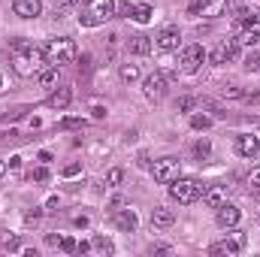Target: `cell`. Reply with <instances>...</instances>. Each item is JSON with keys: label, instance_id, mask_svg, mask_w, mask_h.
<instances>
[{"label": "cell", "instance_id": "1", "mask_svg": "<svg viewBox=\"0 0 260 257\" xmlns=\"http://www.w3.org/2000/svg\"><path fill=\"white\" fill-rule=\"evenodd\" d=\"M9 52H12V70H15L18 76L27 79V76H40V73H43L46 55H43L37 46H30L27 40H12Z\"/></svg>", "mask_w": 260, "mask_h": 257}, {"label": "cell", "instance_id": "2", "mask_svg": "<svg viewBox=\"0 0 260 257\" xmlns=\"http://www.w3.org/2000/svg\"><path fill=\"white\" fill-rule=\"evenodd\" d=\"M43 55H46V64H52V67L70 64V61L76 58V43L67 40V37H58V40H52V43L43 49Z\"/></svg>", "mask_w": 260, "mask_h": 257}, {"label": "cell", "instance_id": "3", "mask_svg": "<svg viewBox=\"0 0 260 257\" xmlns=\"http://www.w3.org/2000/svg\"><path fill=\"white\" fill-rule=\"evenodd\" d=\"M115 15V3L112 0H88V6H85V12L79 15V21L85 24V27H97V24H103L106 18H112Z\"/></svg>", "mask_w": 260, "mask_h": 257}, {"label": "cell", "instance_id": "4", "mask_svg": "<svg viewBox=\"0 0 260 257\" xmlns=\"http://www.w3.org/2000/svg\"><path fill=\"white\" fill-rule=\"evenodd\" d=\"M170 197L182 206H191L203 197V185L197 179H176V182H170Z\"/></svg>", "mask_w": 260, "mask_h": 257}, {"label": "cell", "instance_id": "5", "mask_svg": "<svg viewBox=\"0 0 260 257\" xmlns=\"http://www.w3.org/2000/svg\"><path fill=\"white\" fill-rule=\"evenodd\" d=\"M151 176H154V182H160V185L176 182V179H179V160H176V157H160V160H154Z\"/></svg>", "mask_w": 260, "mask_h": 257}, {"label": "cell", "instance_id": "6", "mask_svg": "<svg viewBox=\"0 0 260 257\" xmlns=\"http://www.w3.org/2000/svg\"><path fill=\"white\" fill-rule=\"evenodd\" d=\"M203 58H206V55H203V46H185V49H182V52H179V70H182V73H197V70H200V64H203Z\"/></svg>", "mask_w": 260, "mask_h": 257}, {"label": "cell", "instance_id": "7", "mask_svg": "<svg viewBox=\"0 0 260 257\" xmlns=\"http://www.w3.org/2000/svg\"><path fill=\"white\" fill-rule=\"evenodd\" d=\"M242 245H245V233H233L230 239H224V242H215V245L209 248V254H215V257H221V254L233 257V254H239V251H242Z\"/></svg>", "mask_w": 260, "mask_h": 257}, {"label": "cell", "instance_id": "8", "mask_svg": "<svg viewBox=\"0 0 260 257\" xmlns=\"http://www.w3.org/2000/svg\"><path fill=\"white\" fill-rule=\"evenodd\" d=\"M224 3L227 0H194L191 3V15H197V18H215V15L224 12Z\"/></svg>", "mask_w": 260, "mask_h": 257}, {"label": "cell", "instance_id": "9", "mask_svg": "<svg viewBox=\"0 0 260 257\" xmlns=\"http://www.w3.org/2000/svg\"><path fill=\"white\" fill-rule=\"evenodd\" d=\"M179 43H182V30H179L176 24L160 27V34H157V49H164V52H176Z\"/></svg>", "mask_w": 260, "mask_h": 257}, {"label": "cell", "instance_id": "10", "mask_svg": "<svg viewBox=\"0 0 260 257\" xmlns=\"http://www.w3.org/2000/svg\"><path fill=\"white\" fill-rule=\"evenodd\" d=\"M236 52H239L236 40H224L221 46H215V49H212L209 61H212V64H227V61H233V58H236Z\"/></svg>", "mask_w": 260, "mask_h": 257}, {"label": "cell", "instance_id": "11", "mask_svg": "<svg viewBox=\"0 0 260 257\" xmlns=\"http://www.w3.org/2000/svg\"><path fill=\"white\" fill-rule=\"evenodd\" d=\"M164 94H167V76L164 73H151L145 79V97L148 100H160Z\"/></svg>", "mask_w": 260, "mask_h": 257}, {"label": "cell", "instance_id": "12", "mask_svg": "<svg viewBox=\"0 0 260 257\" xmlns=\"http://www.w3.org/2000/svg\"><path fill=\"white\" fill-rule=\"evenodd\" d=\"M257 151H260V139L257 136H251V133L236 136V154H242V157H254Z\"/></svg>", "mask_w": 260, "mask_h": 257}, {"label": "cell", "instance_id": "13", "mask_svg": "<svg viewBox=\"0 0 260 257\" xmlns=\"http://www.w3.org/2000/svg\"><path fill=\"white\" fill-rule=\"evenodd\" d=\"M12 9H15V15H21V18H37V15L43 12V3H40V0H15Z\"/></svg>", "mask_w": 260, "mask_h": 257}, {"label": "cell", "instance_id": "14", "mask_svg": "<svg viewBox=\"0 0 260 257\" xmlns=\"http://www.w3.org/2000/svg\"><path fill=\"white\" fill-rule=\"evenodd\" d=\"M236 46L239 49H254V43L260 40V34H257V27H245V24H239V30H236Z\"/></svg>", "mask_w": 260, "mask_h": 257}, {"label": "cell", "instance_id": "15", "mask_svg": "<svg viewBox=\"0 0 260 257\" xmlns=\"http://www.w3.org/2000/svg\"><path fill=\"white\" fill-rule=\"evenodd\" d=\"M112 224L118 227V230H136V212H130V209H115L112 212Z\"/></svg>", "mask_w": 260, "mask_h": 257}, {"label": "cell", "instance_id": "16", "mask_svg": "<svg viewBox=\"0 0 260 257\" xmlns=\"http://www.w3.org/2000/svg\"><path fill=\"white\" fill-rule=\"evenodd\" d=\"M218 224H221V227H236V224H239V209L230 206V203L218 206Z\"/></svg>", "mask_w": 260, "mask_h": 257}, {"label": "cell", "instance_id": "17", "mask_svg": "<svg viewBox=\"0 0 260 257\" xmlns=\"http://www.w3.org/2000/svg\"><path fill=\"white\" fill-rule=\"evenodd\" d=\"M203 200H206L212 209H218V206L227 203V188H224V185H212L209 191H203Z\"/></svg>", "mask_w": 260, "mask_h": 257}, {"label": "cell", "instance_id": "18", "mask_svg": "<svg viewBox=\"0 0 260 257\" xmlns=\"http://www.w3.org/2000/svg\"><path fill=\"white\" fill-rule=\"evenodd\" d=\"M70 100H73L70 88H58V91H52V94H49V106H52V109H58V112H64L67 106H70Z\"/></svg>", "mask_w": 260, "mask_h": 257}, {"label": "cell", "instance_id": "19", "mask_svg": "<svg viewBox=\"0 0 260 257\" xmlns=\"http://www.w3.org/2000/svg\"><path fill=\"white\" fill-rule=\"evenodd\" d=\"M173 221H176V215H173V209H164V206H157L154 209V215H151V227H173Z\"/></svg>", "mask_w": 260, "mask_h": 257}, {"label": "cell", "instance_id": "20", "mask_svg": "<svg viewBox=\"0 0 260 257\" xmlns=\"http://www.w3.org/2000/svg\"><path fill=\"white\" fill-rule=\"evenodd\" d=\"M58 79H61V67H49V70L40 73V85H43V88H55Z\"/></svg>", "mask_w": 260, "mask_h": 257}, {"label": "cell", "instance_id": "21", "mask_svg": "<svg viewBox=\"0 0 260 257\" xmlns=\"http://www.w3.org/2000/svg\"><path fill=\"white\" fill-rule=\"evenodd\" d=\"M130 52H136V55H148L151 52V43H148V37H130Z\"/></svg>", "mask_w": 260, "mask_h": 257}, {"label": "cell", "instance_id": "22", "mask_svg": "<svg viewBox=\"0 0 260 257\" xmlns=\"http://www.w3.org/2000/svg\"><path fill=\"white\" fill-rule=\"evenodd\" d=\"M151 15H154V9H151L148 3H139V6H133V18H136L139 24H145V21H151Z\"/></svg>", "mask_w": 260, "mask_h": 257}, {"label": "cell", "instance_id": "23", "mask_svg": "<svg viewBox=\"0 0 260 257\" xmlns=\"http://www.w3.org/2000/svg\"><path fill=\"white\" fill-rule=\"evenodd\" d=\"M121 79H124V82H136V79H139V67L136 64H124L121 67Z\"/></svg>", "mask_w": 260, "mask_h": 257}, {"label": "cell", "instance_id": "24", "mask_svg": "<svg viewBox=\"0 0 260 257\" xmlns=\"http://www.w3.org/2000/svg\"><path fill=\"white\" fill-rule=\"evenodd\" d=\"M191 127L194 130H209L212 127V118H209V115H194V118H191Z\"/></svg>", "mask_w": 260, "mask_h": 257}, {"label": "cell", "instance_id": "25", "mask_svg": "<svg viewBox=\"0 0 260 257\" xmlns=\"http://www.w3.org/2000/svg\"><path fill=\"white\" fill-rule=\"evenodd\" d=\"M245 70H251V73H257V70H260V55L254 52V49L245 55Z\"/></svg>", "mask_w": 260, "mask_h": 257}, {"label": "cell", "instance_id": "26", "mask_svg": "<svg viewBox=\"0 0 260 257\" xmlns=\"http://www.w3.org/2000/svg\"><path fill=\"white\" fill-rule=\"evenodd\" d=\"M248 191L260 194V167L257 170H251V176H248Z\"/></svg>", "mask_w": 260, "mask_h": 257}, {"label": "cell", "instance_id": "27", "mask_svg": "<svg viewBox=\"0 0 260 257\" xmlns=\"http://www.w3.org/2000/svg\"><path fill=\"white\" fill-rule=\"evenodd\" d=\"M194 154L203 160V157H209V139H200V142H194Z\"/></svg>", "mask_w": 260, "mask_h": 257}, {"label": "cell", "instance_id": "28", "mask_svg": "<svg viewBox=\"0 0 260 257\" xmlns=\"http://www.w3.org/2000/svg\"><path fill=\"white\" fill-rule=\"evenodd\" d=\"M115 15H121V18H133V3H118V6H115Z\"/></svg>", "mask_w": 260, "mask_h": 257}, {"label": "cell", "instance_id": "29", "mask_svg": "<svg viewBox=\"0 0 260 257\" xmlns=\"http://www.w3.org/2000/svg\"><path fill=\"white\" fill-rule=\"evenodd\" d=\"M94 248H100V251H106V254H109V251H112V242H109V239H103V236H94Z\"/></svg>", "mask_w": 260, "mask_h": 257}, {"label": "cell", "instance_id": "30", "mask_svg": "<svg viewBox=\"0 0 260 257\" xmlns=\"http://www.w3.org/2000/svg\"><path fill=\"white\" fill-rule=\"evenodd\" d=\"M61 127L64 130H76V127H85V121H82V118H64Z\"/></svg>", "mask_w": 260, "mask_h": 257}, {"label": "cell", "instance_id": "31", "mask_svg": "<svg viewBox=\"0 0 260 257\" xmlns=\"http://www.w3.org/2000/svg\"><path fill=\"white\" fill-rule=\"evenodd\" d=\"M30 179H34V182H46V179H49V170H46V167H37V170L30 173Z\"/></svg>", "mask_w": 260, "mask_h": 257}, {"label": "cell", "instance_id": "32", "mask_svg": "<svg viewBox=\"0 0 260 257\" xmlns=\"http://www.w3.org/2000/svg\"><path fill=\"white\" fill-rule=\"evenodd\" d=\"M121 179H124L121 170H112V173H109V185H121Z\"/></svg>", "mask_w": 260, "mask_h": 257}, {"label": "cell", "instance_id": "33", "mask_svg": "<svg viewBox=\"0 0 260 257\" xmlns=\"http://www.w3.org/2000/svg\"><path fill=\"white\" fill-rule=\"evenodd\" d=\"M61 248H64V251H76L79 242H73V239H61Z\"/></svg>", "mask_w": 260, "mask_h": 257}, {"label": "cell", "instance_id": "34", "mask_svg": "<svg viewBox=\"0 0 260 257\" xmlns=\"http://www.w3.org/2000/svg\"><path fill=\"white\" fill-rule=\"evenodd\" d=\"M224 94H227V97H245L239 88H224Z\"/></svg>", "mask_w": 260, "mask_h": 257}, {"label": "cell", "instance_id": "35", "mask_svg": "<svg viewBox=\"0 0 260 257\" xmlns=\"http://www.w3.org/2000/svg\"><path fill=\"white\" fill-rule=\"evenodd\" d=\"M191 106H194V100H191V97H182V100H179V109H191Z\"/></svg>", "mask_w": 260, "mask_h": 257}, {"label": "cell", "instance_id": "36", "mask_svg": "<svg viewBox=\"0 0 260 257\" xmlns=\"http://www.w3.org/2000/svg\"><path fill=\"white\" fill-rule=\"evenodd\" d=\"M79 173V164H70V167H64V176H76Z\"/></svg>", "mask_w": 260, "mask_h": 257}, {"label": "cell", "instance_id": "37", "mask_svg": "<svg viewBox=\"0 0 260 257\" xmlns=\"http://www.w3.org/2000/svg\"><path fill=\"white\" fill-rule=\"evenodd\" d=\"M55 3H58V6H73L76 0H55Z\"/></svg>", "mask_w": 260, "mask_h": 257}, {"label": "cell", "instance_id": "38", "mask_svg": "<svg viewBox=\"0 0 260 257\" xmlns=\"http://www.w3.org/2000/svg\"><path fill=\"white\" fill-rule=\"evenodd\" d=\"M3 173H6V167H3V160H0V176H3Z\"/></svg>", "mask_w": 260, "mask_h": 257}]
</instances>
